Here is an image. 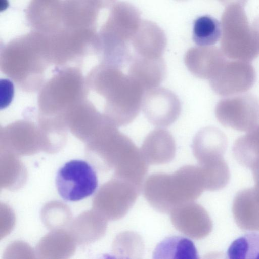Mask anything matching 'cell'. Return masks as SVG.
<instances>
[{
    "instance_id": "6da1fadb",
    "label": "cell",
    "mask_w": 259,
    "mask_h": 259,
    "mask_svg": "<svg viewBox=\"0 0 259 259\" xmlns=\"http://www.w3.org/2000/svg\"><path fill=\"white\" fill-rule=\"evenodd\" d=\"M205 190L200 166H184L174 173L156 172L148 176L143 193L157 211L170 213L177 207L198 198Z\"/></svg>"
},
{
    "instance_id": "7a4b0ae2",
    "label": "cell",
    "mask_w": 259,
    "mask_h": 259,
    "mask_svg": "<svg viewBox=\"0 0 259 259\" xmlns=\"http://www.w3.org/2000/svg\"><path fill=\"white\" fill-rule=\"evenodd\" d=\"M221 25V48L226 57L250 62L259 56V31L249 24L242 6H227Z\"/></svg>"
},
{
    "instance_id": "3957f363",
    "label": "cell",
    "mask_w": 259,
    "mask_h": 259,
    "mask_svg": "<svg viewBox=\"0 0 259 259\" xmlns=\"http://www.w3.org/2000/svg\"><path fill=\"white\" fill-rule=\"evenodd\" d=\"M55 184L60 196L67 201H77L92 195L98 186L96 172L82 160H71L58 170Z\"/></svg>"
},
{
    "instance_id": "277c9868",
    "label": "cell",
    "mask_w": 259,
    "mask_h": 259,
    "mask_svg": "<svg viewBox=\"0 0 259 259\" xmlns=\"http://www.w3.org/2000/svg\"><path fill=\"white\" fill-rule=\"evenodd\" d=\"M215 114L224 126L248 132L259 124V99L249 93L229 96L218 102Z\"/></svg>"
},
{
    "instance_id": "5b68a950",
    "label": "cell",
    "mask_w": 259,
    "mask_h": 259,
    "mask_svg": "<svg viewBox=\"0 0 259 259\" xmlns=\"http://www.w3.org/2000/svg\"><path fill=\"white\" fill-rule=\"evenodd\" d=\"M255 79V70L249 62L227 59L208 81L216 94L229 97L249 90Z\"/></svg>"
},
{
    "instance_id": "8992f818",
    "label": "cell",
    "mask_w": 259,
    "mask_h": 259,
    "mask_svg": "<svg viewBox=\"0 0 259 259\" xmlns=\"http://www.w3.org/2000/svg\"><path fill=\"white\" fill-rule=\"evenodd\" d=\"M142 111L148 120L158 127H167L178 118L181 110L179 99L171 91L156 87L145 92Z\"/></svg>"
},
{
    "instance_id": "52a82bcc",
    "label": "cell",
    "mask_w": 259,
    "mask_h": 259,
    "mask_svg": "<svg viewBox=\"0 0 259 259\" xmlns=\"http://www.w3.org/2000/svg\"><path fill=\"white\" fill-rule=\"evenodd\" d=\"M170 213L175 228L190 238L201 239L212 231V222L208 213L203 207L193 201L177 207Z\"/></svg>"
},
{
    "instance_id": "ba28073f",
    "label": "cell",
    "mask_w": 259,
    "mask_h": 259,
    "mask_svg": "<svg viewBox=\"0 0 259 259\" xmlns=\"http://www.w3.org/2000/svg\"><path fill=\"white\" fill-rule=\"evenodd\" d=\"M62 1H30L26 10V18L33 31L50 35L63 27Z\"/></svg>"
},
{
    "instance_id": "9c48e42d",
    "label": "cell",
    "mask_w": 259,
    "mask_h": 259,
    "mask_svg": "<svg viewBox=\"0 0 259 259\" xmlns=\"http://www.w3.org/2000/svg\"><path fill=\"white\" fill-rule=\"evenodd\" d=\"M103 9L107 8L100 0H63V27L96 30L99 14Z\"/></svg>"
},
{
    "instance_id": "30bf717a",
    "label": "cell",
    "mask_w": 259,
    "mask_h": 259,
    "mask_svg": "<svg viewBox=\"0 0 259 259\" xmlns=\"http://www.w3.org/2000/svg\"><path fill=\"white\" fill-rule=\"evenodd\" d=\"M193 154L200 165L223 158L227 147V138L220 129L207 126L200 130L192 143Z\"/></svg>"
},
{
    "instance_id": "8fae6325",
    "label": "cell",
    "mask_w": 259,
    "mask_h": 259,
    "mask_svg": "<svg viewBox=\"0 0 259 259\" xmlns=\"http://www.w3.org/2000/svg\"><path fill=\"white\" fill-rule=\"evenodd\" d=\"M222 51L213 46L191 48L186 52L184 61L195 76L209 80L227 60Z\"/></svg>"
},
{
    "instance_id": "7c38bea8",
    "label": "cell",
    "mask_w": 259,
    "mask_h": 259,
    "mask_svg": "<svg viewBox=\"0 0 259 259\" xmlns=\"http://www.w3.org/2000/svg\"><path fill=\"white\" fill-rule=\"evenodd\" d=\"M140 150L148 164H166L175 157V141L168 131L156 128L147 136Z\"/></svg>"
},
{
    "instance_id": "4fadbf2b",
    "label": "cell",
    "mask_w": 259,
    "mask_h": 259,
    "mask_svg": "<svg viewBox=\"0 0 259 259\" xmlns=\"http://www.w3.org/2000/svg\"><path fill=\"white\" fill-rule=\"evenodd\" d=\"M128 74L137 81L145 91L158 87L165 78L166 67L163 58L134 57Z\"/></svg>"
},
{
    "instance_id": "5bb4252c",
    "label": "cell",
    "mask_w": 259,
    "mask_h": 259,
    "mask_svg": "<svg viewBox=\"0 0 259 259\" xmlns=\"http://www.w3.org/2000/svg\"><path fill=\"white\" fill-rule=\"evenodd\" d=\"M232 212L236 223L240 229L259 231V205L253 188L242 190L236 194Z\"/></svg>"
},
{
    "instance_id": "9a60e30c",
    "label": "cell",
    "mask_w": 259,
    "mask_h": 259,
    "mask_svg": "<svg viewBox=\"0 0 259 259\" xmlns=\"http://www.w3.org/2000/svg\"><path fill=\"white\" fill-rule=\"evenodd\" d=\"M232 152L240 164L252 170L254 182L259 181V125L237 138Z\"/></svg>"
},
{
    "instance_id": "2e32d148",
    "label": "cell",
    "mask_w": 259,
    "mask_h": 259,
    "mask_svg": "<svg viewBox=\"0 0 259 259\" xmlns=\"http://www.w3.org/2000/svg\"><path fill=\"white\" fill-rule=\"evenodd\" d=\"M154 258L196 259V247L190 239L182 236H171L160 242L153 252Z\"/></svg>"
},
{
    "instance_id": "e0dca14e",
    "label": "cell",
    "mask_w": 259,
    "mask_h": 259,
    "mask_svg": "<svg viewBox=\"0 0 259 259\" xmlns=\"http://www.w3.org/2000/svg\"><path fill=\"white\" fill-rule=\"evenodd\" d=\"M221 22L211 16H201L194 21L192 39L199 46L215 44L221 38Z\"/></svg>"
},
{
    "instance_id": "ac0fdd59",
    "label": "cell",
    "mask_w": 259,
    "mask_h": 259,
    "mask_svg": "<svg viewBox=\"0 0 259 259\" xmlns=\"http://www.w3.org/2000/svg\"><path fill=\"white\" fill-rule=\"evenodd\" d=\"M205 190L216 191L224 188L229 183L230 172L224 158L200 165Z\"/></svg>"
},
{
    "instance_id": "d6986e66",
    "label": "cell",
    "mask_w": 259,
    "mask_h": 259,
    "mask_svg": "<svg viewBox=\"0 0 259 259\" xmlns=\"http://www.w3.org/2000/svg\"><path fill=\"white\" fill-rule=\"evenodd\" d=\"M229 258H259V234L251 233L237 238L229 247Z\"/></svg>"
},
{
    "instance_id": "ffe728a7",
    "label": "cell",
    "mask_w": 259,
    "mask_h": 259,
    "mask_svg": "<svg viewBox=\"0 0 259 259\" xmlns=\"http://www.w3.org/2000/svg\"><path fill=\"white\" fill-rule=\"evenodd\" d=\"M120 239L119 251L122 255H125V258L140 257L144 251V244L138 234L125 232L121 234Z\"/></svg>"
},
{
    "instance_id": "44dd1931",
    "label": "cell",
    "mask_w": 259,
    "mask_h": 259,
    "mask_svg": "<svg viewBox=\"0 0 259 259\" xmlns=\"http://www.w3.org/2000/svg\"><path fill=\"white\" fill-rule=\"evenodd\" d=\"M14 95L13 84L8 79H1L0 83V104L1 109L9 105Z\"/></svg>"
},
{
    "instance_id": "7402d4cb",
    "label": "cell",
    "mask_w": 259,
    "mask_h": 259,
    "mask_svg": "<svg viewBox=\"0 0 259 259\" xmlns=\"http://www.w3.org/2000/svg\"><path fill=\"white\" fill-rule=\"evenodd\" d=\"M255 186L253 187L254 195L259 205V181L255 182Z\"/></svg>"
}]
</instances>
